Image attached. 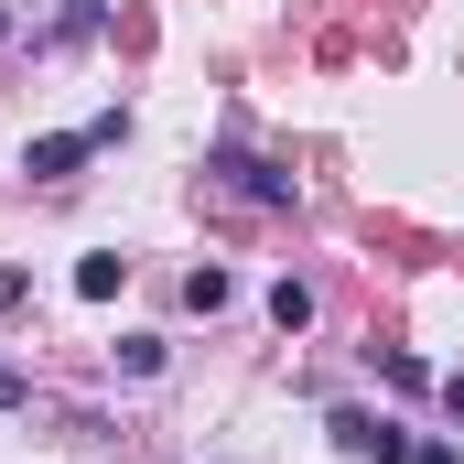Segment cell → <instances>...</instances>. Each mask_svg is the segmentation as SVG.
<instances>
[{
	"label": "cell",
	"mask_w": 464,
	"mask_h": 464,
	"mask_svg": "<svg viewBox=\"0 0 464 464\" xmlns=\"http://www.w3.org/2000/svg\"><path fill=\"white\" fill-rule=\"evenodd\" d=\"M270 324L303 335V324H314V292H303V281H270Z\"/></svg>",
	"instance_id": "5b68a950"
},
{
	"label": "cell",
	"mask_w": 464,
	"mask_h": 464,
	"mask_svg": "<svg viewBox=\"0 0 464 464\" xmlns=\"http://www.w3.org/2000/svg\"><path fill=\"white\" fill-rule=\"evenodd\" d=\"M217 173H227V195H248V206H292V173H270L248 151H217Z\"/></svg>",
	"instance_id": "7a4b0ae2"
},
{
	"label": "cell",
	"mask_w": 464,
	"mask_h": 464,
	"mask_svg": "<svg viewBox=\"0 0 464 464\" xmlns=\"http://www.w3.org/2000/svg\"><path fill=\"white\" fill-rule=\"evenodd\" d=\"M22 400H33V378H22V367L0 356V411H22Z\"/></svg>",
	"instance_id": "52a82bcc"
},
{
	"label": "cell",
	"mask_w": 464,
	"mask_h": 464,
	"mask_svg": "<svg viewBox=\"0 0 464 464\" xmlns=\"http://www.w3.org/2000/svg\"><path fill=\"white\" fill-rule=\"evenodd\" d=\"M87 151H98V130H54V140H33V151H22V173H44V184H65V173H76Z\"/></svg>",
	"instance_id": "3957f363"
},
{
	"label": "cell",
	"mask_w": 464,
	"mask_h": 464,
	"mask_svg": "<svg viewBox=\"0 0 464 464\" xmlns=\"http://www.w3.org/2000/svg\"><path fill=\"white\" fill-rule=\"evenodd\" d=\"M119 367L130 378H162V335H119Z\"/></svg>",
	"instance_id": "8992f818"
},
{
	"label": "cell",
	"mask_w": 464,
	"mask_h": 464,
	"mask_svg": "<svg viewBox=\"0 0 464 464\" xmlns=\"http://www.w3.org/2000/svg\"><path fill=\"white\" fill-rule=\"evenodd\" d=\"M411 464H464V454H454V443H411Z\"/></svg>",
	"instance_id": "ba28073f"
},
{
	"label": "cell",
	"mask_w": 464,
	"mask_h": 464,
	"mask_svg": "<svg viewBox=\"0 0 464 464\" xmlns=\"http://www.w3.org/2000/svg\"><path fill=\"white\" fill-rule=\"evenodd\" d=\"M443 411H454V421H464V378H443Z\"/></svg>",
	"instance_id": "9c48e42d"
},
{
	"label": "cell",
	"mask_w": 464,
	"mask_h": 464,
	"mask_svg": "<svg viewBox=\"0 0 464 464\" xmlns=\"http://www.w3.org/2000/svg\"><path fill=\"white\" fill-rule=\"evenodd\" d=\"M119 281H130V259H119V248H98V259H76V292H87V303H119Z\"/></svg>",
	"instance_id": "277c9868"
},
{
	"label": "cell",
	"mask_w": 464,
	"mask_h": 464,
	"mask_svg": "<svg viewBox=\"0 0 464 464\" xmlns=\"http://www.w3.org/2000/svg\"><path fill=\"white\" fill-rule=\"evenodd\" d=\"M335 454H356V464H411V443H400V421H378V411H335Z\"/></svg>",
	"instance_id": "6da1fadb"
}]
</instances>
